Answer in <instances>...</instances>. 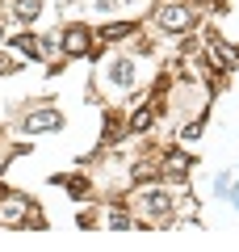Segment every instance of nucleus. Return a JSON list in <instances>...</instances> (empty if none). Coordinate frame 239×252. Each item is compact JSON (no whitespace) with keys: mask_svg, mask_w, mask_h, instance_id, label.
Masks as SVG:
<instances>
[{"mask_svg":"<svg viewBox=\"0 0 239 252\" xmlns=\"http://www.w3.org/2000/svg\"><path fill=\"white\" fill-rule=\"evenodd\" d=\"M0 72H13V63H9V59H4V55H0Z\"/></svg>","mask_w":239,"mask_h":252,"instance_id":"11","label":"nucleus"},{"mask_svg":"<svg viewBox=\"0 0 239 252\" xmlns=\"http://www.w3.org/2000/svg\"><path fill=\"white\" fill-rule=\"evenodd\" d=\"M63 51L84 55V51H89V30H84V26H71L67 34H63Z\"/></svg>","mask_w":239,"mask_h":252,"instance_id":"3","label":"nucleus"},{"mask_svg":"<svg viewBox=\"0 0 239 252\" xmlns=\"http://www.w3.org/2000/svg\"><path fill=\"white\" fill-rule=\"evenodd\" d=\"M130 34H134L130 21H118V26H105V30H101V38H109V42H114V38H130Z\"/></svg>","mask_w":239,"mask_h":252,"instance_id":"8","label":"nucleus"},{"mask_svg":"<svg viewBox=\"0 0 239 252\" xmlns=\"http://www.w3.org/2000/svg\"><path fill=\"white\" fill-rule=\"evenodd\" d=\"M126 4H143V0H126Z\"/></svg>","mask_w":239,"mask_h":252,"instance_id":"12","label":"nucleus"},{"mask_svg":"<svg viewBox=\"0 0 239 252\" xmlns=\"http://www.w3.org/2000/svg\"><path fill=\"white\" fill-rule=\"evenodd\" d=\"M17 46L30 55V59H46V55H51V46H42L38 38H30V34H26V38H17Z\"/></svg>","mask_w":239,"mask_h":252,"instance_id":"6","label":"nucleus"},{"mask_svg":"<svg viewBox=\"0 0 239 252\" xmlns=\"http://www.w3.org/2000/svg\"><path fill=\"white\" fill-rule=\"evenodd\" d=\"M143 206L155 210V215H164V210H172V198H168V193H159V189H151V193H143Z\"/></svg>","mask_w":239,"mask_h":252,"instance_id":"4","label":"nucleus"},{"mask_svg":"<svg viewBox=\"0 0 239 252\" xmlns=\"http://www.w3.org/2000/svg\"><path fill=\"white\" fill-rule=\"evenodd\" d=\"M0 193H4V189H0Z\"/></svg>","mask_w":239,"mask_h":252,"instance_id":"13","label":"nucleus"},{"mask_svg":"<svg viewBox=\"0 0 239 252\" xmlns=\"http://www.w3.org/2000/svg\"><path fill=\"white\" fill-rule=\"evenodd\" d=\"M130 126H134V130H147V126H151V109H134V114H130Z\"/></svg>","mask_w":239,"mask_h":252,"instance_id":"10","label":"nucleus"},{"mask_svg":"<svg viewBox=\"0 0 239 252\" xmlns=\"http://www.w3.org/2000/svg\"><path fill=\"white\" fill-rule=\"evenodd\" d=\"M159 26L164 30H189L193 26V13H189L185 4H164V9H159Z\"/></svg>","mask_w":239,"mask_h":252,"instance_id":"1","label":"nucleus"},{"mask_svg":"<svg viewBox=\"0 0 239 252\" xmlns=\"http://www.w3.org/2000/svg\"><path fill=\"white\" fill-rule=\"evenodd\" d=\"M59 126H63V118L55 114V109H38V114L26 118V130H34V135L38 130H59Z\"/></svg>","mask_w":239,"mask_h":252,"instance_id":"2","label":"nucleus"},{"mask_svg":"<svg viewBox=\"0 0 239 252\" xmlns=\"http://www.w3.org/2000/svg\"><path fill=\"white\" fill-rule=\"evenodd\" d=\"M38 9H42V0H17V17L21 21H34Z\"/></svg>","mask_w":239,"mask_h":252,"instance_id":"9","label":"nucleus"},{"mask_svg":"<svg viewBox=\"0 0 239 252\" xmlns=\"http://www.w3.org/2000/svg\"><path fill=\"white\" fill-rule=\"evenodd\" d=\"M21 210H26V206H21L17 198H9L4 206H0V219H4V223H26V219H21Z\"/></svg>","mask_w":239,"mask_h":252,"instance_id":"7","label":"nucleus"},{"mask_svg":"<svg viewBox=\"0 0 239 252\" xmlns=\"http://www.w3.org/2000/svg\"><path fill=\"white\" fill-rule=\"evenodd\" d=\"M109 76H114V84H122V89H126V84L134 80V63L130 59H118L114 67H109Z\"/></svg>","mask_w":239,"mask_h":252,"instance_id":"5","label":"nucleus"}]
</instances>
